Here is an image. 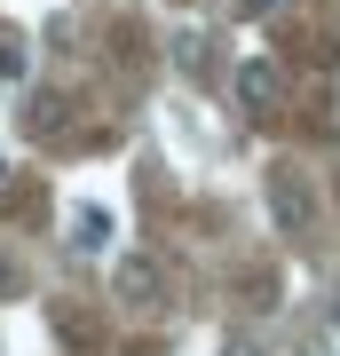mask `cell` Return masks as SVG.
Returning <instances> with one entry per match:
<instances>
[{
    "label": "cell",
    "mask_w": 340,
    "mask_h": 356,
    "mask_svg": "<svg viewBox=\"0 0 340 356\" xmlns=\"http://www.w3.org/2000/svg\"><path fill=\"white\" fill-rule=\"evenodd\" d=\"M261 191H269V214H277L285 238H309V229H316V191H309V175H301L293 159L269 166V182H261Z\"/></svg>",
    "instance_id": "6da1fadb"
},
{
    "label": "cell",
    "mask_w": 340,
    "mask_h": 356,
    "mask_svg": "<svg viewBox=\"0 0 340 356\" xmlns=\"http://www.w3.org/2000/svg\"><path fill=\"white\" fill-rule=\"evenodd\" d=\"M111 293H119L127 309H159V293H166L159 254H143V245H135V254H119V261H111Z\"/></svg>",
    "instance_id": "7a4b0ae2"
},
{
    "label": "cell",
    "mask_w": 340,
    "mask_h": 356,
    "mask_svg": "<svg viewBox=\"0 0 340 356\" xmlns=\"http://www.w3.org/2000/svg\"><path fill=\"white\" fill-rule=\"evenodd\" d=\"M238 103H245V111H277V103H285V64H277V56H245V64H238Z\"/></svg>",
    "instance_id": "3957f363"
},
{
    "label": "cell",
    "mask_w": 340,
    "mask_h": 356,
    "mask_svg": "<svg viewBox=\"0 0 340 356\" xmlns=\"http://www.w3.org/2000/svg\"><path fill=\"white\" fill-rule=\"evenodd\" d=\"M63 245H72V254H103V245H111V214H103V206H72Z\"/></svg>",
    "instance_id": "277c9868"
},
{
    "label": "cell",
    "mask_w": 340,
    "mask_h": 356,
    "mask_svg": "<svg viewBox=\"0 0 340 356\" xmlns=\"http://www.w3.org/2000/svg\"><path fill=\"white\" fill-rule=\"evenodd\" d=\"M175 64H182L190 79H206V32H182V40H175Z\"/></svg>",
    "instance_id": "5b68a950"
},
{
    "label": "cell",
    "mask_w": 340,
    "mask_h": 356,
    "mask_svg": "<svg viewBox=\"0 0 340 356\" xmlns=\"http://www.w3.org/2000/svg\"><path fill=\"white\" fill-rule=\"evenodd\" d=\"M24 72V48H16V40H0V79H16Z\"/></svg>",
    "instance_id": "8992f818"
},
{
    "label": "cell",
    "mask_w": 340,
    "mask_h": 356,
    "mask_svg": "<svg viewBox=\"0 0 340 356\" xmlns=\"http://www.w3.org/2000/svg\"><path fill=\"white\" fill-rule=\"evenodd\" d=\"M222 356H269L261 341H245V332H238V341H222Z\"/></svg>",
    "instance_id": "52a82bcc"
},
{
    "label": "cell",
    "mask_w": 340,
    "mask_h": 356,
    "mask_svg": "<svg viewBox=\"0 0 340 356\" xmlns=\"http://www.w3.org/2000/svg\"><path fill=\"white\" fill-rule=\"evenodd\" d=\"M238 16H277V0H229Z\"/></svg>",
    "instance_id": "ba28073f"
},
{
    "label": "cell",
    "mask_w": 340,
    "mask_h": 356,
    "mask_svg": "<svg viewBox=\"0 0 340 356\" xmlns=\"http://www.w3.org/2000/svg\"><path fill=\"white\" fill-rule=\"evenodd\" d=\"M0 191H8V159H0Z\"/></svg>",
    "instance_id": "9c48e42d"
},
{
    "label": "cell",
    "mask_w": 340,
    "mask_h": 356,
    "mask_svg": "<svg viewBox=\"0 0 340 356\" xmlns=\"http://www.w3.org/2000/svg\"><path fill=\"white\" fill-rule=\"evenodd\" d=\"M301 356H316V348H301Z\"/></svg>",
    "instance_id": "30bf717a"
}]
</instances>
